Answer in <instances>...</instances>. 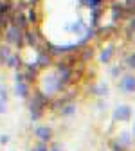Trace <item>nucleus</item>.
<instances>
[{"label":"nucleus","instance_id":"nucleus-5","mask_svg":"<svg viewBox=\"0 0 135 151\" xmlns=\"http://www.w3.org/2000/svg\"><path fill=\"white\" fill-rule=\"evenodd\" d=\"M54 151H58V149H54Z\"/></svg>","mask_w":135,"mask_h":151},{"label":"nucleus","instance_id":"nucleus-2","mask_svg":"<svg viewBox=\"0 0 135 151\" xmlns=\"http://www.w3.org/2000/svg\"><path fill=\"white\" fill-rule=\"evenodd\" d=\"M128 113H130L128 106H121V110L115 111V117H117V119H126V117H128Z\"/></svg>","mask_w":135,"mask_h":151},{"label":"nucleus","instance_id":"nucleus-3","mask_svg":"<svg viewBox=\"0 0 135 151\" xmlns=\"http://www.w3.org/2000/svg\"><path fill=\"white\" fill-rule=\"evenodd\" d=\"M38 135H40V139H49V129H45V128L38 129Z\"/></svg>","mask_w":135,"mask_h":151},{"label":"nucleus","instance_id":"nucleus-4","mask_svg":"<svg viewBox=\"0 0 135 151\" xmlns=\"http://www.w3.org/2000/svg\"><path fill=\"white\" fill-rule=\"evenodd\" d=\"M4 110H6V108H4V104H2V103H0V111H4Z\"/></svg>","mask_w":135,"mask_h":151},{"label":"nucleus","instance_id":"nucleus-1","mask_svg":"<svg viewBox=\"0 0 135 151\" xmlns=\"http://www.w3.org/2000/svg\"><path fill=\"white\" fill-rule=\"evenodd\" d=\"M121 88H124V90H128V92H133V90H135V79H133V78H124V79L121 81Z\"/></svg>","mask_w":135,"mask_h":151}]
</instances>
